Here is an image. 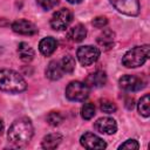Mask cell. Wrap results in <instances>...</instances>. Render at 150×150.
<instances>
[{
    "mask_svg": "<svg viewBox=\"0 0 150 150\" xmlns=\"http://www.w3.org/2000/svg\"><path fill=\"white\" fill-rule=\"evenodd\" d=\"M7 137L9 143H12L14 146H18V148L25 146L26 144L29 143V141L33 137L32 122L26 117L14 121L8 129Z\"/></svg>",
    "mask_w": 150,
    "mask_h": 150,
    "instance_id": "1",
    "label": "cell"
},
{
    "mask_svg": "<svg viewBox=\"0 0 150 150\" xmlns=\"http://www.w3.org/2000/svg\"><path fill=\"white\" fill-rule=\"evenodd\" d=\"M27 89L25 79L14 70L0 68V90L6 93H21Z\"/></svg>",
    "mask_w": 150,
    "mask_h": 150,
    "instance_id": "2",
    "label": "cell"
},
{
    "mask_svg": "<svg viewBox=\"0 0 150 150\" xmlns=\"http://www.w3.org/2000/svg\"><path fill=\"white\" fill-rule=\"evenodd\" d=\"M149 52H150L149 45H144V46H138V47L131 48L130 50H128L124 54V56L122 59V63L127 68L139 67L149 59Z\"/></svg>",
    "mask_w": 150,
    "mask_h": 150,
    "instance_id": "3",
    "label": "cell"
},
{
    "mask_svg": "<svg viewBox=\"0 0 150 150\" xmlns=\"http://www.w3.org/2000/svg\"><path fill=\"white\" fill-rule=\"evenodd\" d=\"M66 96L70 101L81 102L89 96V87L80 81L70 82L66 88Z\"/></svg>",
    "mask_w": 150,
    "mask_h": 150,
    "instance_id": "4",
    "label": "cell"
},
{
    "mask_svg": "<svg viewBox=\"0 0 150 150\" xmlns=\"http://www.w3.org/2000/svg\"><path fill=\"white\" fill-rule=\"evenodd\" d=\"M73 20V13L68 8L56 11L50 19V27L54 30H64Z\"/></svg>",
    "mask_w": 150,
    "mask_h": 150,
    "instance_id": "5",
    "label": "cell"
},
{
    "mask_svg": "<svg viewBox=\"0 0 150 150\" xmlns=\"http://www.w3.org/2000/svg\"><path fill=\"white\" fill-rule=\"evenodd\" d=\"M100 49L94 46H81L77 49L76 56L77 60L82 66H90L91 63L96 62L100 57Z\"/></svg>",
    "mask_w": 150,
    "mask_h": 150,
    "instance_id": "6",
    "label": "cell"
},
{
    "mask_svg": "<svg viewBox=\"0 0 150 150\" xmlns=\"http://www.w3.org/2000/svg\"><path fill=\"white\" fill-rule=\"evenodd\" d=\"M118 83H120V87L127 91H138L143 89L146 84L143 77L135 76V75H123L120 79Z\"/></svg>",
    "mask_w": 150,
    "mask_h": 150,
    "instance_id": "7",
    "label": "cell"
},
{
    "mask_svg": "<svg viewBox=\"0 0 150 150\" xmlns=\"http://www.w3.org/2000/svg\"><path fill=\"white\" fill-rule=\"evenodd\" d=\"M110 4L121 13L125 15H137L139 13L138 0H109Z\"/></svg>",
    "mask_w": 150,
    "mask_h": 150,
    "instance_id": "8",
    "label": "cell"
},
{
    "mask_svg": "<svg viewBox=\"0 0 150 150\" xmlns=\"http://www.w3.org/2000/svg\"><path fill=\"white\" fill-rule=\"evenodd\" d=\"M80 143L86 149H104L107 146L105 142L93 132L83 134L80 138Z\"/></svg>",
    "mask_w": 150,
    "mask_h": 150,
    "instance_id": "9",
    "label": "cell"
},
{
    "mask_svg": "<svg viewBox=\"0 0 150 150\" xmlns=\"http://www.w3.org/2000/svg\"><path fill=\"white\" fill-rule=\"evenodd\" d=\"M94 128L101 134L112 135L117 130V124L116 121L111 117H101L94 123Z\"/></svg>",
    "mask_w": 150,
    "mask_h": 150,
    "instance_id": "10",
    "label": "cell"
},
{
    "mask_svg": "<svg viewBox=\"0 0 150 150\" xmlns=\"http://www.w3.org/2000/svg\"><path fill=\"white\" fill-rule=\"evenodd\" d=\"M12 29L15 33L21 34V35H34L38 33L36 26L33 22L25 20V19H19V20L14 21L12 23Z\"/></svg>",
    "mask_w": 150,
    "mask_h": 150,
    "instance_id": "11",
    "label": "cell"
},
{
    "mask_svg": "<svg viewBox=\"0 0 150 150\" xmlns=\"http://www.w3.org/2000/svg\"><path fill=\"white\" fill-rule=\"evenodd\" d=\"M107 82V75L102 70H97L95 73H91L87 79H86V84L89 88H100L104 86Z\"/></svg>",
    "mask_w": 150,
    "mask_h": 150,
    "instance_id": "12",
    "label": "cell"
},
{
    "mask_svg": "<svg viewBox=\"0 0 150 150\" xmlns=\"http://www.w3.org/2000/svg\"><path fill=\"white\" fill-rule=\"evenodd\" d=\"M56 47H57V41L54 38H52V36L42 39L40 41V43H39V49H40L41 54L45 55V56L52 55L55 52Z\"/></svg>",
    "mask_w": 150,
    "mask_h": 150,
    "instance_id": "13",
    "label": "cell"
},
{
    "mask_svg": "<svg viewBox=\"0 0 150 150\" xmlns=\"http://www.w3.org/2000/svg\"><path fill=\"white\" fill-rule=\"evenodd\" d=\"M63 71H62V68L60 66V62L57 61H50L49 64L47 66V69H46V76L52 80V81H55V80H59L61 79Z\"/></svg>",
    "mask_w": 150,
    "mask_h": 150,
    "instance_id": "14",
    "label": "cell"
},
{
    "mask_svg": "<svg viewBox=\"0 0 150 150\" xmlns=\"http://www.w3.org/2000/svg\"><path fill=\"white\" fill-rule=\"evenodd\" d=\"M87 36V29L82 25H75L68 30V38L74 42H81Z\"/></svg>",
    "mask_w": 150,
    "mask_h": 150,
    "instance_id": "15",
    "label": "cell"
},
{
    "mask_svg": "<svg viewBox=\"0 0 150 150\" xmlns=\"http://www.w3.org/2000/svg\"><path fill=\"white\" fill-rule=\"evenodd\" d=\"M18 53H19V56L20 59L23 61V62H29L34 59V50L33 48L27 43V42H21L19 43L18 46Z\"/></svg>",
    "mask_w": 150,
    "mask_h": 150,
    "instance_id": "16",
    "label": "cell"
},
{
    "mask_svg": "<svg viewBox=\"0 0 150 150\" xmlns=\"http://www.w3.org/2000/svg\"><path fill=\"white\" fill-rule=\"evenodd\" d=\"M62 141V136L57 132H54V134H49L47 136L43 137V141H42V148L43 149H55L59 146V144L61 143Z\"/></svg>",
    "mask_w": 150,
    "mask_h": 150,
    "instance_id": "17",
    "label": "cell"
},
{
    "mask_svg": "<svg viewBox=\"0 0 150 150\" xmlns=\"http://www.w3.org/2000/svg\"><path fill=\"white\" fill-rule=\"evenodd\" d=\"M114 32L110 29H105L98 38H97V43L102 47H104V49H110L114 45Z\"/></svg>",
    "mask_w": 150,
    "mask_h": 150,
    "instance_id": "18",
    "label": "cell"
},
{
    "mask_svg": "<svg viewBox=\"0 0 150 150\" xmlns=\"http://www.w3.org/2000/svg\"><path fill=\"white\" fill-rule=\"evenodd\" d=\"M60 66H61L63 73L71 74L75 69V60L71 55H64L60 61Z\"/></svg>",
    "mask_w": 150,
    "mask_h": 150,
    "instance_id": "19",
    "label": "cell"
},
{
    "mask_svg": "<svg viewBox=\"0 0 150 150\" xmlns=\"http://www.w3.org/2000/svg\"><path fill=\"white\" fill-rule=\"evenodd\" d=\"M138 111L142 116L149 117V115H150V98H149L148 94H145L138 101Z\"/></svg>",
    "mask_w": 150,
    "mask_h": 150,
    "instance_id": "20",
    "label": "cell"
},
{
    "mask_svg": "<svg viewBox=\"0 0 150 150\" xmlns=\"http://www.w3.org/2000/svg\"><path fill=\"white\" fill-rule=\"evenodd\" d=\"M95 115V105L93 103H84L81 108V116L84 120H90Z\"/></svg>",
    "mask_w": 150,
    "mask_h": 150,
    "instance_id": "21",
    "label": "cell"
},
{
    "mask_svg": "<svg viewBox=\"0 0 150 150\" xmlns=\"http://www.w3.org/2000/svg\"><path fill=\"white\" fill-rule=\"evenodd\" d=\"M62 121H63V117L57 111H52L47 115V122H48V124H50L53 127H56V125L61 124Z\"/></svg>",
    "mask_w": 150,
    "mask_h": 150,
    "instance_id": "22",
    "label": "cell"
},
{
    "mask_svg": "<svg viewBox=\"0 0 150 150\" xmlns=\"http://www.w3.org/2000/svg\"><path fill=\"white\" fill-rule=\"evenodd\" d=\"M100 108L103 112H107V114H111V112H115L116 111V104L111 101H108V100H103L100 104Z\"/></svg>",
    "mask_w": 150,
    "mask_h": 150,
    "instance_id": "23",
    "label": "cell"
},
{
    "mask_svg": "<svg viewBox=\"0 0 150 150\" xmlns=\"http://www.w3.org/2000/svg\"><path fill=\"white\" fill-rule=\"evenodd\" d=\"M36 1H38L39 6L46 11L54 8L59 4V0H36Z\"/></svg>",
    "mask_w": 150,
    "mask_h": 150,
    "instance_id": "24",
    "label": "cell"
},
{
    "mask_svg": "<svg viewBox=\"0 0 150 150\" xmlns=\"http://www.w3.org/2000/svg\"><path fill=\"white\" fill-rule=\"evenodd\" d=\"M138 148H139V144L135 139H128L118 146V149H128V150H136Z\"/></svg>",
    "mask_w": 150,
    "mask_h": 150,
    "instance_id": "25",
    "label": "cell"
},
{
    "mask_svg": "<svg viewBox=\"0 0 150 150\" xmlns=\"http://www.w3.org/2000/svg\"><path fill=\"white\" fill-rule=\"evenodd\" d=\"M107 23H108V20H107L105 16H97V18H95V19L93 20V25H94L95 27H97V28H102V27H104Z\"/></svg>",
    "mask_w": 150,
    "mask_h": 150,
    "instance_id": "26",
    "label": "cell"
},
{
    "mask_svg": "<svg viewBox=\"0 0 150 150\" xmlns=\"http://www.w3.org/2000/svg\"><path fill=\"white\" fill-rule=\"evenodd\" d=\"M125 107H127L128 109H132V108H134V98H132V97H130V98H128V100L125 101Z\"/></svg>",
    "mask_w": 150,
    "mask_h": 150,
    "instance_id": "27",
    "label": "cell"
},
{
    "mask_svg": "<svg viewBox=\"0 0 150 150\" xmlns=\"http://www.w3.org/2000/svg\"><path fill=\"white\" fill-rule=\"evenodd\" d=\"M68 2H70V4H80V2H82L83 0H67Z\"/></svg>",
    "mask_w": 150,
    "mask_h": 150,
    "instance_id": "28",
    "label": "cell"
},
{
    "mask_svg": "<svg viewBox=\"0 0 150 150\" xmlns=\"http://www.w3.org/2000/svg\"><path fill=\"white\" fill-rule=\"evenodd\" d=\"M2 131H4V123H2V121L0 120V135L2 134Z\"/></svg>",
    "mask_w": 150,
    "mask_h": 150,
    "instance_id": "29",
    "label": "cell"
}]
</instances>
